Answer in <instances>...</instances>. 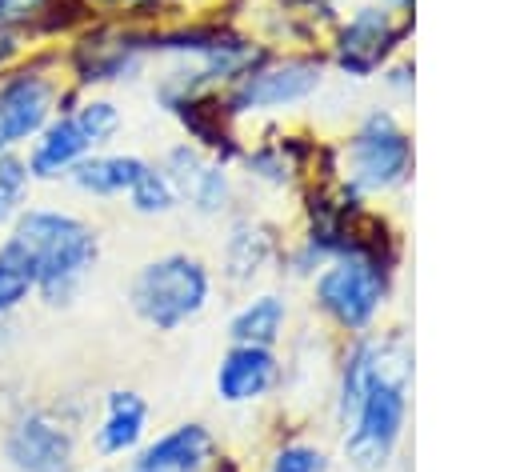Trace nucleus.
I'll list each match as a JSON object with an SVG mask.
<instances>
[{
  "label": "nucleus",
  "mask_w": 512,
  "mask_h": 472,
  "mask_svg": "<svg viewBox=\"0 0 512 472\" xmlns=\"http://www.w3.org/2000/svg\"><path fill=\"white\" fill-rule=\"evenodd\" d=\"M328 60L320 48H272L252 72L220 92L224 112L240 128L284 124V116L308 108L328 88Z\"/></svg>",
  "instance_id": "nucleus-5"
},
{
  "label": "nucleus",
  "mask_w": 512,
  "mask_h": 472,
  "mask_svg": "<svg viewBox=\"0 0 512 472\" xmlns=\"http://www.w3.org/2000/svg\"><path fill=\"white\" fill-rule=\"evenodd\" d=\"M28 300H36L32 276H28L20 264H12V260L0 256V324L12 320Z\"/></svg>",
  "instance_id": "nucleus-24"
},
{
  "label": "nucleus",
  "mask_w": 512,
  "mask_h": 472,
  "mask_svg": "<svg viewBox=\"0 0 512 472\" xmlns=\"http://www.w3.org/2000/svg\"><path fill=\"white\" fill-rule=\"evenodd\" d=\"M220 4H240V0H220Z\"/></svg>",
  "instance_id": "nucleus-30"
},
{
  "label": "nucleus",
  "mask_w": 512,
  "mask_h": 472,
  "mask_svg": "<svg viewBox=\"0 0 512 472\" xmlns=\"http://www.w3.org/2000/svg\"><path fill=\"white\" fill-rule=\"evenodd\" d=\"M376 80H380V88H384V96H388L392 108L412 104V96H416V60H412V52L396 56Z\"/></svg>",
  "instance_id": "nucleus-25"
},
{
  "label": "nucleus",
  "mask_w": 512,
  "mask_h": 472,
  "mask_svg": "<svg viewBox=\"0 0 512 472\" xmlns=\"http://www.w3.org/2000/svg\"><path fill=\"white\" fill-rule=\"evenodd\" d=\"M208 472H248V468H244V460H240V456H228V452L220 448V452H216V460L208 464Z\"/></svg>",
  "instance_id": "nucleus-27"
},
{
  "label": "nucleus",
  "mask_w": 512,
  "mask_h": 472,
  "mask_svg": "<svg viewBox=\"0 0 512 472\" xmlns=\"http://www.w3.org/2000/svg\"><path fill=\"white\" fill-rule=\"evenodd\" d=\"M260 472H332V452L312 436H284L268 448Z\"/></svg>",
  "instance_id": "nucleus-22"
},
{
  "label": "nucleus",
  "mask_w": 512,
  "mask_h": 472,
  "mask_svg": "<svg viewBox=\"0 0 512 472\" xmlns=\"http://www.w3.org/2000/svg\"><path fill=\"white\" fill-rule=\"evenodd\" d=\"M144 168H148V156H140V152L100 148V152L84 156V160L64 176V184L76 188L80 196H92V200H124L128 188L140 180Z\"/></svg>",
  "instance_id": "nucleus-18"
},
{
  "label": "nucleus",
  "mask_w": 512,
  "mask_h": 472,
  "mask_svg": "<svg viewBox=\"0 0 512 472\" xmlns=\"http://www.w3.org/2000/svg\"><path fill=\"white\" fill-rule=\"evenodd\" d=\"M208 0H88L92 12H108L112 20H128V24H172L196 8H204Z\"/></svg>",
  "instance_id": "nucleus-21"
},
{
  "label": "nucleus",
  "mask_w": 512,
  "mask_h": 472,
  "mask_svg": "<svg viewBox=\"0 0 512 472\" xmlns=\"http://www.w3.org/2000/svg\"><path fill=\"white\" fill-rule=\"evenodd\" d=\"M124 128V108L112 96L100 92H80L72 88L60 112L44 124V132L24 148L28 172L36 184H56L64 180L84 156L108 148Z\"/></svg>",
  "instance_id": "nucleus-7"
},
{
  "label": "nucleus",
  "mask_w": 512,
  "mask_h": 472,
  "mask_svg": "<svg viewBox=\"0 0 512 472\" xmlns=\"http://www.w3.org/2000/svg\"><path fill=\"white\" fill-rule=\"evenodd\" d=\"M368 4H384V8H396V12H416V0H368Z\"/></svg>",
  "instance_id": "nucleus-28"
},
{
  "label": "nucleus",
  "mask_w": 512,
  "mask_h": 472,
  "mask_svg": "<svg viewBox=\"0 0 512 472\" xmlns=\"http://www.w3.org/2000/svg\"><path fill=\"white\" fill-rule=\"evenodd\" d=\"M412 44V16L368 4V0H348L336 24L324 32L320 52L328 60V72L352 84L376 80L396 56H404Z\"/></svg>",
  "instance_id": "nucleus-8"
},
{
  "label": "nucleus",
  "mask_w": 512,
  "mask_h": 472,
  "mask_svg": "<svg viewBox=\"0 0 512 472\" xmlns=\"http://www.w3.org/2000/svg\"><path fill=\"white\" fill-rule=\"evenodd\" d=\"M400 260L376 252H340L320 264L308 280V308L336 336H368L384 328L400 288Z\"/></svg>",
  "instance_id": "nucleus-4"
},
{
  "label": "nucleus",
  "mask_w": 512,
  "mask_h": 472,
  "mask_svg": "<svg viewBox=\"0 0 512 472\" xmlns=\"http://www.w3.org/2000/svg\"><path fill=\"white\" fill-rule=\"evenodd\" d=\"M284 388V356L280 348L228 344L212 372V392L224 408H260Z\"/></svg>",
  "instance_id": "nucleus-14"
},
{
  "label": "nucleus",
  "mask_w": 512,
  "mask_h": 472,
  "mask_svg": "<svg viewBox=\"0 0 512 472\" xmlns=\"http://www.w3.org/2000/svg\"><path fill=\"white\" fill-rule=\"evenodd\" d=\"M292 328V300L280 288H252L228 316V344L280 348Z\"/></svg>",
  "instance_id": "nucleus-17"
},
{
  "label": "nucleus",
  "mask_w": 512,
  "mask_h": 472,
  "mask_svg": "<svg viewBox=\"0 0 512 472\" xmlns=\"http://www.w3.org/2000/svg\"><path fill=\"white\" fill-rule=\"evenodd\" d=\"M216 296V268L188 252L172 248L144 260L128 280V308L152 332H180L196 324Z\"/></svg>",
  "instance_id": "nucleus-6"
},
{
  "label": "nucleus",
  "mask_w": 512,
  "mask_h": 472,
  "mask_svg": "<svg viewBox=\"0 0 512 472\" xmlns=\"http://www.w3.org/2000/svg\"><path fill=\"white\" fill-rule=\"evenodd\" d=\"M128 212L132 216H144V220H164L180 208V192L176 184L164 176V168L156 160H148V168L140 172V180L128 188Z\"/></svg>",
  "instance_id": "nucleus-20"
},
{
  "label": "nucleus",
  "mask_w": 512,
  "mask_h": 472,
  "mask_svg": "<svg viewBox=\"0 0 512 472\" xmlns=\"http://www.w3.org/2000/svg\"><path fill=\"white\" fill-rule=\"evenodd\" d=\"M32 172L20 148H4L0 152V232L20 216V208H28L32 196Z\"/></svg>",
  "instance_id": "nucleus-23"
},
{
  "label": "nucleus",
  "mask_w": 512,
  "mask_h": 472,
  "mask_svg": "<svg viewBox=\"0 0 512 472\" xmlns=\"http://www.w3.org/2000/svg\"><path fill=\"white\" fill-rule=\"evenodd\" d=\"M324 156V140L308 128H284V124H256L252 136H244L236 172L264 188V192H300Z\"/></svg>",
  "instance_id": "nucleus-10"
},
{
  "label": "nucleus",
  "mask_w": 512,
  "mask_h": 472,
  "mask_svg": "<svg viewBox=\"0 0 512 472\" xmlns=\"http://www.w3.org/2000/svg\"><path fill=\"white\" fill-rule=\"evenodd\" d=\"M72 84L56 76V56L24 60L0 72V152L4 148H28L44 124L60 112Z\"/></svg>",
  "instance_id": "nucleus-11"
},
{
  "label": "nucleus",
  "mask_w": 512,
  "mask_h": 472,
  "mask_svg": "<svg viewBox=\"0 0 512 472\" xmlns=\"http://www.w3.org/2000/svg\"><path fill=\"white\" fill-rule=\"evenodd\" d=\"M180 208H188L196 220H228L240 208V176L232 164L204 160L196 176L180 188Z\"/></svg>",
  "instance_id": "nucleus-19"
},
{
  "label": "nucleus",
  "mask_w": 512,
  "mask_h": 472,
  "mask_svg": "<svg viewBox=\"0 0 512 472\" xmlns=\"http://www.w3.org/2000/svg\"><path fill=\"white\" fill-rule=\"evenodd\" d=\"M148 64H152V28L128 20L84 24L64 56L72 88L80 92L136 84L148 72Z\"/></svg>",
  "instance_id": "nucleus-9"
},
{
  "label": "nucleus",
  "mask_w": 512,
  "mask_h": 472,
  "mask_svg": "<svg viewBox=\"0 0 512 472\" xmlns=\"http://www.w3.org/2000/svg\"><path fill=\"white\" fill-rule=\"evenodd\" d=\"M284 228L256 212V208H236L224 220V240H220V280L236 292H252L280 260L284 248Z\"/></svg>",
  "instance_id": "nucleus-13"
},
{
  "label": "nucleus",
  "mask_w": 512,
  "mask_h": 472,
  "mask_svg": "<svg viewBox=\"0 0 512 472\" xmlns=\"http://www.w3.org/2000/svg\"><path fill=\"white\" fill-rule=\"evenodd\" d=\"M380 336H384V368L364 392L360 408L340 428V460L352 472L400 468L412 428V376H416L412 336L400 324H384Z\"/></svg>",
  "instance_id": "nucleus-2"
},
{
  "label": "nucleus",
  "mask_w": 512,
  "mask_h": 472,
  "mask_svg": "<svg viewBox=\"0 0 512 472\" xmlns=\"http://www.w3.org/2000/svg\"><path fill=\"white\" fill-rule=\"evenodd\" d=\"M416 140L400 108L368 104L344 136L328 140V180L344 184L364 204H392L412 188Z\"/></svg>",
  "instance_id": "nucleus-3"
},
{
  "label": "nucleus",
  "mask_w": 512,
  "mask_h": 472,
  "mask_svg": "<svg viewBox=\"0 0 512 472\" xmlns=\"http://www.w3.org/2000/svg\"><path fill=\"white\" fill-rule=\"evenodd\" d=\"M220 452V436L204 420H180L148 436L128 460L124 472H208Z\"/></svg>",
  "instance_id": "nucleus-15"
},
{
  "label": "nucleus",
  "mask_w": 512,
  "mask_h": 472,
  "mask_svg": "<svg viewBox=\"0 0 512 472\" xmlns=\"http://www.w3.org/2000/svg\"><path fill=\"white\" fill-rule=\"evenodd\" d=\"M52 0H0V32H20L40 20Z\"/></svg>",
  "instance_id": "nucleus-26"
},
{
  "label": "nucleus",
  "mask_w": 512,
  "mask_h": 472,
  "mask_svg": "<svg viewBox=\"0 0 512 472\" xmlns=\"http://www.w3.org/2000/svg\"><path fill=\"white\" fill-rule=\"evenodd\" d=\"M152 404L136 392V388H108L100 396L96 420H92V452L100 460H128L152 432Z\"/></svg>",
  "instance_id": "nucleus-16"
},
{
  "label": "nucleus",
  "mask_w": 512,
  "mask_h": 472,
  "mask_svg": "<svg viewBox=\"0 0 512 472\" xmlns=\"http://www.w3.org/2000/svg\"><path fill=\"white\" fill-rule=\"evenodd\" d=\"M76 472H108L104 464H92V468H76Z\"/></svg>",
  "instance_id": "nucleus-29"
},
{
  "label": "nucleus",
  "mask_w": 512,
  "mask_h": 472,
  "mask_svg": "<svg viewBox=\"0 0 512 472\" xmlns=\"http://www.w3.org/2000/svg\"><path fill=\"white\" fill-rule=\"evenodd\" d=\"M80 424L60 408L24 404L8 416L0 456L12 472H76L80 468Z\"/></svg>",
  "instance_id": "nucleus-12"
},
{
  "label": "nucleus",
  "mask_w": 512,
  "mask_h": 472,
  "mask_svg": "<svg viewBox=\"0 0 512 472\" xmlns=\"http://www.w3.org/2000/svg\"><path fill=\"white\" fill-rule=\"evenodd\" d=\"M0 256L32 276L36 300L68 308L100 264V232L72 208L28 204L0 236Z\"/></svg>",
  "instance_id": "nucleus-1"
}]
</instances>
